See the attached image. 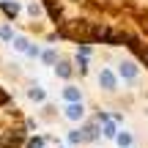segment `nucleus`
I'll list each match as a JSON object with an SVG mask.
<instances>
[{"instance_id": "nucleus-15", "label": "nucleus", "mask_w": 148, "mask_h": 148, "mask_svg": "<svg viewBox=\"0 0 148 148\" xmlns=\"http://www.w3.org/2000/svg\"><path fill=\"white\" fill-rule=\"evenodd\" d=\"M25 55H27V58H41L44 52H41V49H38V44H30V47H27V52H25Z\"/></svg>"}, {"instance_id": "nucleus-8", "label": "nucleus", "mask_w": 148, "mask_h": 148, "mask_svg": "<svg viewBox=\"0 0 148 148\" xmlns=\"http://www.w3.org/2000/svg\"><path fill=\"white\" fill-rule=\"evenodd\" d=\"M96 137H99V126H96V123H85L82 126V140L90 143V140H96Z\"/></svg>"}, {"instance_id": "nucleus-7", "label": "nucleus", "mask_w": 148, "mask_h": 148, "mask_svg": "<svg viewBox=\"0 0 148 148\" xmlns=\"http://www.w3.org/2000/svg\"><path fill=\"white\" fill-rule=\"evenodd\" d=\"M63 101H66V104L82 101V99H79V88H74V85H66V88H63Z\"/></svg>"}, {"instance_id": "nucleus-2", "label": "nucleus", "mask_w": 148, "mask_h": 148, "mask_svg": "<svg viewBox=\"0 0 148 148\" xmlns=\"http://www.w3.org/2000/svg\"><path fill=\"white\" fill-rule=\"evenodd\" d=\"M25 143V118L14 99L0 88V148H19Z\"/></svg>"}, {"instance_id": "nucleus-6", "label": "nucleus", "mask_w": 148, "mask_h": 148, "mask_svg": "<svg viewBox=\"0 0 148 148\" xmlns=\"http://www.w3.org/2000/svg\"><path fill=\"white\" fill-rule=\"evenodd\" d=\"M0 11H3L8 19H16V16H19V11H22V5L16 3V0H0Z\"/></svg>"}, {"instance_id": "nucleus-12", "label": "nucleus", "mask_w": 148, "mask_h": 148, "mask_svg": "<svg viewBox=\"0 0 148 148\" xmlns=\"http://www.w3.org/2000/svg\"><path fill=\"white\" fill-rule=\"evenodd\" d=\"M0 38H3V41H14V30H11V25H3V27H0Z\"/></svg>"}, {"instance_id": "nucleus-14", "label": "nucleus", "mask_w": 148, "mask_h": 148, "mask_svg": "<svg viewBox=\"0 0 148 148\" xmlns=\"http://www.w3.org/2000/svg\"><path fill=\"white\" fill-rule=\"evenodd\" d=\"M27 96H30L33 101H44V90L41 88H30V90H27Z\"/></svg>"}, {"instance_id": "nucleus-1", "label": "nucleus", "mask_w": 148, "mask_h": 148, "mask_svg": "<svg viewBox=\"0 0 148 148\" xmlns=\"http://www.w3.org/2000/svg\"><path fill=\"white\" fill-rule=\"evenodd\" d=\"M58 38L126 47L148 66V0H41Z\"/></svg>"}, {"instance_id": "nucleus-10", "label": "nucleus", "mask_w": 148, "mask_h": 148, "mask_svg": "<svg viewBox=\"0 0 148 148\" xmlns=\"http://www.w3.org/2000/svg\"><path fill=\"white\" fill-rule=\"evenodd\" d=\"M115 143L121 145V148H132V134H129V132H118Z\"/></svg>"}, {"instance_id": "nucleus-16", "label": "nucleus", "mask_w": 148, "mask_h": 148, "mask_svg": "<svg viewBox=\"0 0 148 148\" xmlns=\"http://www.w3.org/2000/svg\"><path fill=\"white\" fill-rule=\"evenodd\" d=\"M69 143H85V140H82V129H77V132L69 134Z\"/></svg>"}, {"instance_id": "nucleus-3", "label": "nucleus", "mask_w": 148, "mask_h": 148, "mask_svg": "<svg viewBox=\"0 0 148 148\" xmlns=\"http://www.w3.org/2000/svg\"><path fill=\"white\" fill-rule=\"evenodd\" d=\"M99 85L104 90H115L118 88V74L112 71V69H101L99 71Z\"/></svg>"}, {"instance_id": "nucleus-11", "label": "nucleus", "mask_w": 148, "mask_h": 148, "mask_svg": "<svg viewBox=\"0 0 148 148\" xmlns=\"http://www.w3.org/2000/svg\"><path fill=\"white\" fill-rule=\"evenodd\" d=\"M11 44H14V49H19V52H27V47H30V41H27V38H22V36H16Z\"/></svg>"}, {"instance_id": "nucleus-9", "label": "nucleus", "mask_w": 148, "mask_h": 148, "mask_svg": "<svg viewBox=\"0 0 148 148\" xmlns=\"http://www.w3.org/2000/svg\"><path fill=\"white\" fill-rule=\"evenodd\" d=\"M55 71H58V74H60L63 79H69V77H71V66H69V60H58Z\"/></svg>"}, {"instance_id": "nucleus-13", "label": "nucleus", "mask_w": 148, "mask_h": 148, "mask_svg": "<svg viewBox=\"0 0 148 148\" xmlns=\"http://www.w3.org/2000/svg\"><path fill=\"white\" fill-rule=\"evenodd\" d=\"M41 58H44V63H49V66H52V63H58V52H55V49H44V55H41Z\"/></svg>"}, {"instance_id": "nucleus-5", "label": "nucleus", "mask_w": 148, "mask_h": 148, "mask_svg": "<svg viewBox=\"0 0 148 148\" xmlns=\"http://www.w3.org/2000/svg\"><path fill=\"white\" fill-rule=\"evenodd\" d=\"M63 115L69 118V121H74V123H77V121H82V118H85V104H82V101H74V104H66Z\"/></svg>"}, {"instance_id": "nucleus-4", "label": "nucleus", "mask_w": 148, "mask_h": 148, "mask_svg": "<svg viewBox=\"0 0 148 148\" xmlns=\"http://www.w3.org/2000/svg\"><path fill=\"white\" fill-rule=\"evenodd\" d=\"M118 77L126 79V82H134V79H137V66H134L132 60H121V63H118Z\"/></svg>"}]
</instances>
